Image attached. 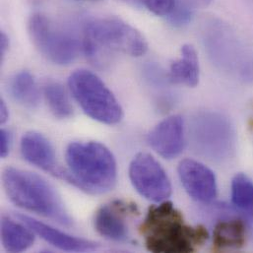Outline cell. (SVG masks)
Returning a JSON list of instances; mask_svg holds the SVG:
<instances>
[{
    "mask_svg": "<svg viewBox=\"0 0 253 253\" xmlns=\"http://www.w3.org/2000/svg\"><path fill=\"white\" fill-rule=\"evenodd\" d=\"M79 1H94V0H79Z\"/></svg>",
    "mask_w": 253,
    "mask_h": 253,
    "instance_id": "obj_26",
    "label": "cell"
},
{
    "mask_svg": "<svg viewBox=\"0 0 253 253\" xmlns=\"http://www.w3.org/2000/svg\"><path fill=\"white\" fill-rule=\"evenodd\" d=\"M34 234L30 228L10 218L1 219V243L9 253H22L30 249L35 242Z\"/></svg>",
    "mask_w": 253,
    "mask_h": 253,
    "instance_id": "obj_17",
    "label": "cell"
},
{
    "mask_svg": "<svg viewBox=\"0 0 253 253\" xmlns=\"http://www.w3.org/2000/svg\"><path fill=\"white\" fill-rule=\"evenodd\" d=\"M129 178L145 199L160 203L171 195V183L162 165L150 154L139 153L129 165Z\"/></svg>",
    "mask_w": 253,
    "mask_h": 253,
    "instance_id": "obj_9",
    "label": "cell"
},
{
    "mask_svg": "<svg viewBox=\"0 0 253 253\" xmlns=\"http://www.w3.org/2000/svg\"><path fill=\"white\" fill-rule=\"evenodd\" d=\"M13 99L27 109H35L40 103V92L34 76L29 71L15 74L9 83Z\"/></svg>",
    "mask_w": 253,
    "mask_h": 253,
    "instance_id": "obj_18",
    "label": "cell"
},
{
    "mask_svg": "<svg viewBox=\"0 0 253 253\" xmlns=\"http://www.w3.org/2000/svg\"><path fill=\"white\" fill-rule=\"evenodd\" d=\"M189 137L194 151L211 162L223 163L235 154V128L229 118L219 112L194 114L190 119Z\"/></svg>",
    "mask_w": 253,
    "mask_h": 253,
    "instance_id": "obj_6",
    "label": "cell"
},
{
    "mask_svg": "<svg viewBox=\"0 0 253 253\" xmlns=\"http://www.w3.org/2000/svg\"><path fill=\"white\" fill-rule=\"evenodd\" d=\"M10 146H11L10 133L5 129H1V131H0V155L2 158H5L9 154Z\"/></svg>",
    "mask_w": 253,
    "mask_h": 253,
    "instance_id": "obj_22",
    "label": "cell"
},
{
    "mask_svg": "<svg viewBox=\"0 0 253 253\" xmlns=\"http://www.w3.org/2000/svg\"><path fill=\"white\" fill-rule=\"evenodd\" d=\"M199 59L193 45L184 44L180 49V57L173 61L168 72L169 82L194 88L199 83Z\"/></svg>",
    "mask_w": 253,
    "mask_h": 253,
    "instance_id": "obj_15",
    "label": "cell"
},
{
    "mask_svg": "<svg viewBox=\"0 0 253 253\" xmlns=\"http://www.w3.org/2000/svg\"><path fill=\"white\" fill-rule=\"evenodd\" d=\"M247 243V226L241 219L218 222L213 232V245L218 251L240 250Z\"/></svg>",
    "mask_w": 253,
    "mask_h": 253,
    "instance_id": "obj_16",
    "label": "cell"
},
{
    "mask_svg": "<svg viewBox=\"0 0 253 253\" xmlns=\"http://www.w3.org/2000/svg\"><path fill=\"white\" fill-rule=\"evenodd\" d=\"M231 198L234 207L253 220V181L245 173L234 176L231 184Z\"/></svg>",
    "mask_w": 253,
    "mask_h": 253,
    "instance_id": "obj_19",
    "label": "cell"
},
{
    "mask_svg": "<svg viewBox=\"0 0 253 253\" xmlns=\"http://www.w3.org/2000/svg\"><path fill=\"white\" fill-rule=\"evenodd\" d=\"M212 0H176V3L187 5L195 10L197 6H206L208 5Z\"/></svg>",
    "mask_w": 253,
    "mask_h": 253,
    "instance_id": "obj_24",
    "label": "cell"
},
{
    "mask_svg": "<svg viewBox=\"0 0 253 253\" xmlns=\"http://www.w3.org/2000/svg\"><path fill=\"white\" fill-rule=\"evenodd\" d=\"M2 184L9 199L19 208L64 226L72 224L60 195L43 177L9 167L3 170Z\"/></svg>",
    "mask_w": 253,
    "mask_h": 253,
    "instance_id": "obj_4",
    "label": "cell"
},
{
    "mask_svg": "<svg viewBox=\"0 0 253 253\" xmlns=\"http://www.w3.org/2000/svg\"><path fill=\"white\" fill-rule=\"evenodd\" d=\"M9 48V39L5 33H1L0 35V57L1 62L4 60L5 54L7 53V50Z\"/></svg>",
    "mask_w": 253,
    "mask_h": 253,
    "instance_id": "obj_23",
    "label": "cell"
},
{
    "mask_svg": "<svg viewBox=\"0 0 253 253\" xmlns=\"http://www.w3.org/2000/svg\"><path fill=\"white\" fill-rule=\"evenodd\" d=\"M130 211L121 202L112 206L104 205L98 209L94 218L96 231L104 238L114 242H124L128 237L126 224L123 215Z\"/></svg>",
    "mask_w": 253,
    "mask_h": 253,
    "instance_id": "obj_14",
    "label": "cell"
},
{
    "mask_svg": "<svg viewBox=\"0 0 253 253\" xmlns=\"http://www.w3.org/2000/svg\"><path fill=\"white\" fill-rule=\"evenodd\" d=\"M138 1L148 11L161 17H169L176 3V0H138Z\"/></svg>",
    "mask_w": 253,
    "mask_h": 253,
    "instance_id": "obj_21",
    "label": "cell"
},
{
    "mask_svg": "<svg viewBox=\"0 0 253 253\" xmlns=\"http://www.w3.org/2000/svg\"><path fill=\"white\" fill-rule=\"evenodd\" d=\"M140 231L148 251L155 253H188L209 238L202 227L185 224L182 214L168 200L150 207Z\"/></svg>",
    "mask_w": 253,
    "mask_h": 253,
    "instance_id": "obj_1",
    "label": "cell"
},
{
    "mask_svg": "<svg viewBox=\"0 0 253 253\" xmlns=\"http://www.w3.org/2000/svg\"><path fill=\"white\" fill-rule=\"evenodd\" d=\"M9 118V111L8 108L3 100L0 102V122L1 124H5Z\"/></svg>",
    "mask_w": 253,
    "mask_h": 253,
    "instance_id": "obj_25",
    "label": "cell"
},
{
    "mask_svg": "<svg viewBox=\"0 0 253 253\" xmlns=\"http://www.w3.org/2000/svg\"><path fill=\"white\" fill-rule=\"evenodd\" d=\"M202 42L211 62L244 83H253V49L223 20L210 18L202 26Z\"/></svg>",
    "mask_w": 253,
    "mask_h": 253,
    "instance_id": "obj_5",
    "label": "cell"
},
{
    "mask_svg": "<svg viewBox=\"0 0 253 253\" xmlns=\"http://www.w3.org/2000/svg\"><path fill=\"white\" fill-rule=\"evenodd\" d=\"M67 169L61 178L91 194L107 193L116 186L118 166L108 147L96 141L70 143L65 151Z\"/></svg>",
    "mask_w": 253,
    "mask_h": 253,
    "instance_id": "obj_2",
    "label": "cell"
},
{
    "mask_svg": "<svg viewBox=\"0 0 253 253\" xmlns=\"http://www.w3.org/2000/svg\"><path fill=\"white\" fill-rule=\"evenodd\" d=\"M177 173L184 190L194 201L209 204L217 197L216 175L201 162L184 159L178 164Z\"/></svg>",
    "mask_w": 253,
    "mask_h": 253,
    "instance_id": "obj_10",
    "label": "cell"
},
{
    "mask_svg": "<svg viewBox=\"0 0 253 253\" xmlns=\"http://www.w3.org/2000/svg\"><path fill=\"white\" fill-rule=\"evenodd\" d=\"M148 144L161 157L171 160L181 154L185 145L184 121L171 116L159 123L148 134Z\"/></svg>",
    "mask_w": 253,
    "mask_h": 253,
    "instance_id": "obj_11",
    "label": "cell"
},
{
    "mask_svg": "<svg viewBox=\"0 0 253 253\" xmlns=\"http://www.w3.org/2000/svg\"><path fill=\"white\" fill-rule=\"evenodd\" d=\"M43 95L46 103L57 119H68L73 115V109L64 88L57 82L49 81L43 86Z\"/></svg>",
    "mask_w": 253,
    "mask_h": 253,
    "instance_id": "obj_20",
    "label": "cell"
},
{
    "mask_svg": "<svg viewBox=\"0 0 253 253\" xmlns=\"http://www.w3.org/2000/svg\"><path fill=\"white\" fill-rule=\"evenodd\" d=\"M83 51L97 66H106L113 52L139 57L148 50L144 36L124 20L117 17L94 19L83 30Z\"/></svg>",
    "mask_w": 253,
    "mask_h": 253,
    "instance_id": "obj_3",
    "label": "cell"
},
{
    "mask_svg": "<svg viewBox=\"0 0 253 253\" xmlns=\"http://www.w3.org/2000/svg\"><path fill=\"white\" fill-rule=\"evenodd\" d=\"M21 154L33 166L61 177L63 169L57 167L51 143L41 133L27 132L21 139Z\"/></svg>",
    "mask_w": 253,
    "mask_h": 253,
    "instance_id": "obj_12",
    "label": "cell"
},
{
    "mask_svg": "<svg viewBox=\"0 0 253 253\" xmlns=\"http://www.w3.org/2000/svg\"><path fill=\"white\" fill-rule=\"evenodd\" d=\"M68 87L80 108L92 120L108 126L122 122L124 111L120 102L95 73L76 70L68 79Z\"/></svg>",
    "mask_w": 253,
    "mask_h": 253,
    "instance_id": "obj_7",
    "label": "cell"
},
{
    "mask_svg": "<svg viewBox=\"0 0 253 253\" xmlns=\"http://www.w3.org/2000/svg\"><path fill=\"white\" fill-rule=\"evenodd\" d=\"M19 219L36 235L52 247L69 253H87L97 250V244L70 236L42 222L37 221L26 215H19Z\"/></svg>",
    "mask_w": 253,
    "mask_h": 253,
    "instance_id": "obj_13",
    "label": "cell"
},
{
    "mask_svg": "<svg viewBox=\"0 0 253 253\" xmlns=\"http://www.w3.org/2000/svg\"><path fill=\"white\" fill-rule=\"evenodd\" d=\"M29 33L42 56L57 65L72 63L83 50L82 40L73 33L55 26L47 17L40 13L30 18Z\"/></svg>",
    "mask_w": 253,
    "mask_h": 253,
    "instance_id": "obj_8",
    "label": "cell"
}]
</instances>
